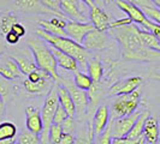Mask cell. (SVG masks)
<instances>
[{
  "mask_svg": "<svg viewBox=\"0 0 160 144\" xmlns=\"http://www.w3.org/2000/svg\"><path fill=\"white\" fill-rule=\"evenodd\" d=\"M114 39L119 42L123 50V56L130 61H151L160 58V52L148 48L144 45L140 32L138 25L128 24L111 29Z\"/></svg>",
  "mask_w": 160,
  "mask_h": 144,
  "instance_id": "1",
  "label": "cell"
},
{
  "mask_svg": "<svg viewBox=\"0 0 160 144\" xmlns=\"http://www.w3.org/2000/svg\"><path fill=\"white\" fill-rule=\"evenodd\" d=\"M36 34L40 37H42L47 43H49L51 46L60 49L64 53H68L69 55L73 56L78 61L82 69H87L88 61L92 59V54H90V50L83 47V45L73 41L69 36H58V35L49 34L46 30H43L42 28L38 29Z\"/></svg>",
  "mask_w": 160,
  "mask_h": 144,
  "instance_id": "2",
  "label": "cell"
},
{
  "mask_svg": "<svg viewBox=\"0 0 160 144\" xmlns=\"http://www.w3.org/2000/svg\"><path fill=\"white\" fill-rule=\"evenodd\" d=\"M28 45H29V49L32 50V55L35 58L38 67L47 71L57 83H60L62 76L58 72V63H57L53 52L51 50L49 45H47V42L39 35L38 37H30L28 40Z\"/></svg>",
  "mask_w": 160,
  "mask_h": 144,
  "instance_id": "3",
  "label": "cell"
},
{
  "mask_svg": "<svg viewBox=\"0 0 160 144\" xmlns=\"http://www.w3.org/2000/svg\"><path fill=\"white\" fill-rule=\"evenodd\" d=\"M59 106V97H58V83H54V85L49 90V93L46 96V100L43 102L42 109H41V117L43 121V130L40 133V143H49V127L53 124V118L56 111Z\"/></svg>",
  "mask_w": 160,
  "mask_h": 144,
  "instance_id": "4",
  "label": "cell"
},
{
  "mask_svg": "<svg viewBox=\"0 0 160 144\" xmlns=\"http://www.w3.org/2000/svg\"><path fill=\"white\" fill-rule=\"evenodd\" d=\"M141 90L136 89L132 93L118 95L112 104V118H119L134 113L140 106Z\"/></svg>",
  "mask_w": 160,
  "mask_h": 144,
  "instance_id": "5",
  "label": "cell"
},
{
  "mask_svg": "<svg viewBox=\"0 0 160 144\" xmlns=\"http://www.w3.org/2000/svg\"><path fill=\"white\" fill-rule=\"evenodd\" d=\"M60 10L70 21L89 22L90 7L81 0H60Z\"/></svg>",
  "mask_w": 160,
  "mask_h": 144,
  "instance_id": "6",
  "label": "cell"
},
{
  "mask_svg": "<svg viewBox=\"0 0 160 144\" xmlns=\"http://www.w3.org/2000/svg\"><path fill=\"white\" fill-rule=\"evenodd\" d=\"M114 41L106 31H101L98 29H93L86 35L82 42L83 47H86L90 52H99L112 47Z\"/></svg>",
  "mask_w": 160,
  "mask_h": 144,
  "instance_id": "7",
  "label": "cell"
},
{
  "mask_svg": "<svg viewBox=\"0 0 160 144\" xmlns=\"http://www.w3.org/2000/svg\"><path fill=\"white\" fill-rule=\"evenodd\" d=\"M142 111L136 109L134 113L119 117V118H112V136L113 138H122V137H127L129 132L131 131V128L134 126V124L136 122L137 118L140 117Z\"/></svg>",
  "mask_w": 160,
  "mask_h": 144,
  "instance_id": "8",
  "label": "cell"
},
{
  "mask_svg": "<svg viewBox=\"0 0 160 144\" xmlns=\"http://www.w3.org/2000/svg\"><path fill=\"white\" fill-rule=\"evenodd\" d=\"M94 29V25L90 22H76V21H68L66 26H65V31L68 34V36L72 39L73 41L78 42L82 45V42L84 40L86 35L90 30Z\"/></svg>",
  "mask_w": 160,
  "mask_h": 144,
  "instance_id": "9",
  "label": "cell"
},
{
  "mask_svg": "<svg viewBox=\"0 0 160 144\" xmlns=\"http://www.w3.org/2000/svg\"><path fill=\"white\" fill-rule=\"evenodd\" d=\"M68 80H69V78H68ZM65 87L70 91L72 98H73V102L76 106V114L82 115L86 112L89 104V96L87 94V90H83V89L76 87V84L73 83V79L69 80L68 83L65 82Z\"/></svg>",
  "mask_w": 160,
  "mask_h": 144,
  "instance_id": "10",
  "label": "cell"
},
{
  "mask_svg": "<svg viewBox=\"0 0 160 144\" xmlns=\"http://www.w3.org/2000/svg\"><path fill=\"white\" fill-rule=\"evenodd\" d=\"M117 6L127 13V16L132 21V23H136L138 25H144L149 19L144 15L143 10L141 7L136 6L135 4L125 1V0H117Z\"/></svg>",
  "mask_w": 160,
  "mask_h": 144,
  "instance_id": "11",
  "label": "cell"
},
{
  "mask_svg": "<svg viewBox=\"0 0 160 144\" xmlns=\"http://www.w3.org/2000/svg\"><path fill=\"white\" fill-rule=\"evenodd\" d=\"M54 82L56 80L53 79V77H45L36 82H32L27 78L24 79L23 85L25 90L32 95H47L54 85Z\"/></svg>",
  "mask_w": 160,
  "mask_h": 144,
  "instance_id": "12",
  "label": "cell"
},
{
  "mask_svg": "<svg viewBox=\"0 0 160 144\" xmlns=\"http://www.w3.org/2000/svg\"><path fill=\"white\" fill-rule=\"evenodd\" d=\"M142 82H143V79L141 77H129L125 79L118 80L110 88V95L118 96L132 93L134 90H136L141 87Z\"/></svg>",
  "mask_w": 160,
  "mask_h": 144,
  "instance_id": "13",
  "label": "cell"
},
{
  "mask_svg": "<svg viewBox=\"0 0 160 144\" xmlns=\"http://www.w3.org/2000/svg\"><path fill=\"white\" fill-rule=\"evenodd\" d=\"M11 56L17 61L22 73L25 76H28L30 72L38 69L35 58H34L32 52L28 49H21L19 52H15V54H12Z\"/></svg>",
  "mask_w": 160,
  "mask_h": 144,
  "instance_id": "14",
  "label": "cell"
},
{
  "mask_svg": "<svg viewBox=\"0 0 160 144\" xmlns=\"http://www.w3.org/2000/svg\"><path fill=\"white\" fill-rule=\"evenodd\" d=\"M0 74L10 80L18 79L22 77V71L17 61L12 56H1L0 58Z\"/></svg>",
  "mask_w": 160,
  "mask_h": 144,
  "instance_id": "15",
  "label": "cell"
},
{
  "mask_svg": "<svg viewBox=\"0 0 160 144\" xmlns=\"http://www.w3.org/2000/svg\"><path fill=\"white\" fill-rule=\"evenodd\" d=\"M89 19L93 23L94 28L98 30H101V31L110 30V18H108V15L105 12V10L101 6L94 5V6L90 7Z\"/></svg>",
  "mask_w": 160,
  "mask_h": 144,
  "instance_id": "16",
  "label": "cell"
},
{
  "mask_svg": "<svg viewBox=\"0 0 160 144\" xmlns=\"http://www.w3.org/2000/svg\"><path fill=\"white\" fill-rule=\"evenodd\" d=\"M15 5L18 11L25 13H51L58 16L56 12L43 6L40 0H15Z\"/></svg>",
  "mask_w": 160,
  "mask_h": 144,
  "instance_id": "17",
  "label": "cell"
},
{
  "mask_svg": "<svg viewBox=\"0 0 160 144\" xmlns=\"http://www.w3.org/2000/svg\"><path fill=\"white\" fill-rule=\"evenodd\" d=\"M27 119H25V126L34 133L40 135L43 130V121L41 117V111L34 106H29L25 109Z\"/></svg>",
  "mask_w": 160,
  "mask_h": 144,
  "instance_id": "18",
  "label": "cell"
},
{
  "mask_svg": "<svg viewBox=\"0 0 160 144\" xmlns=\"http://www.w3.org/2000/svg\"><path fill=\"white\" fill-rule=\"evenodd\" d=\"M149 111H147V109H144L141 112L140 114V117L137 118L136 122L134 124V126L131 128V131L129 132L128 137L129 139H131L134 144H143L146 143V139H144V136H143V127H144V124H146V121L147 119L149 118Z\"/></svg>",
  "mask_w": 160,
  "mask_h": 144,
  "instance_id": "19",
  "label": "cell"
},
{
  "mask_svg": "<svg viewBox=\"0 0 160 144\" xmlns=\"http://www.w3.org/2000/svg\"><path fill=\"white\" fill-rule=\"evenodd\" d=\"M49 47H51V50L53 52V54L56 56L57 63H58L59 67H62V69H64V70L70 72H76L80 70V64H78V61L73 56L69 55L68 53H64L60 49L53 47L51 45H49Z\"/></svg>",
  "mask_w": 160,
  "mask_h": 144,
  "instance_id": "20",
  "label": "cell"
},
{
  "mask_svg": "<svg viewBox=\"0 0 160 144\" xmlns=\"http://www.w3.org/2000/svg\"><path fill=\"white\" fill-rule=\"evenodd\" d=\"M110 122V111L107 106H100L96 109L94 118H93V132L96 137H99L104 130L106 128V126Z\"/></svg>",
  "mask_w": 160,
  "mask_h": 144,
  "instance_id": "21",
  "label": "cell"
},
{
  "mask_svg": "<svg viewBox=\"0 0 160 144\" xmlns=\"http://www.w3.org/2000/svg\"><path fill=\"white\" fill-rule=\"evenodd\" d=\"M143 136L146 139V143L155 144L159 142L160 130H159V121L157 118L151 117L147 119L143 127Z\"/></svg>",
  "mask_w": 160,
  "mask_h": 144,
  "instance_id": "22",
  "label": "cell"
},
{
  "mask_svg": "<svg viewBox=\"0 0 160 144\" xmlns=\"http://www.w3.org/2000/svg\"><path fill=\"white\" fill-rule=\"evenodd\" d=\"M58 97H59V104L68 112L69 117L76 115V106L73 102L70 91L68 90L66 87H63L60 83H58Z\"/></svg>",
  "mask_w": 160,
  "mask_h": 144,
  "instance_id": "23",
  "label": "cell"
},
{
  "mask_svg": "<svg viewBox=\"0 0 160 144\" xmlns=\"http://www.w3.org/2000/svg\"><path fill=\"white\" fill-rule=\"evenodd\" d=\"M137 25H138V24H137ZM138 32H140V36H141L142 42H143L147 47L160 52V41L158 40V37H157L153 32L146 30V29H143V28L140 26V25H138Z\"/></svg>",
  "mask_w": 160,
  "mask_h": 144,
  "instance_id": "24",
  "label": "cell"
},
{
  "mask_svg": "<svg viewBox=\"0 0 160 144\" xmlns=\"http://www.w3.org/2000/svg\"><path fill=\"white\" fill-rule=\"evenodd\" d=\"M87 71L93 82H100L104 76V66L99 59H90L87 65Z\"/></svg>",
  "mask_w": 160,
  "mask_h": 144,
  "instance_id": "25",
  "label": "cell"
},
{
  "mask_svg": "<svg viewBox=\"0 0 160 144\" xmlns=\"http://www.w3.org/2000/svg\"><path fill=\"white\" fill-rule=\"evenodd\" d=\"M73 83L76 84V87H78L80 89H83V90L88 91L94 82L90 78L89 74L78 70V71L73 72Z\"/></svg>",
  "mask_w": 160,
  "mask_h": 144,
  "instance_id": "26",
  "label": "cell"
},
{
  "mask_svg": "<svg viewBox=\"0 0 160 144\" xmlns=\"http://www.w3.org/2000/svg\"><path fill=\"white\" fill-rule=\"evenodd\" d=\"M17 135L16 125L11 121H2L0 122V142L8 138H15Z\"/></svg>",
  "mask_w": 160,
  "mask_h": 144,
  "instance_id": "27",
  "label": "cell"
},
{
  "mask_svg": "<svg viewBox=\"0 0 160 144\" xmlns=\"http://www.w3.org/2000/svg\"><path fill=\"white\" fill-rule=\"evenodd\" d=\"M39 25L43 30H46L49 34H53V35H58V36H68V34L65 31L64 28H60L56 25L54 23H52L51 21H46V19H40L39 21Z\"/></svg>",
  "mask_w": 160,
  "mask_h": 144,
  "instance_id": "28",
  "label": "cell"
},
{
  "mask_svg": "<svg viewBox=\"0 0 160 144\" xmlns=\"http://www.w3.org/2000/svg\"><path fill=\"white\" fill-rule=\"evenodd\" d=\"M18 22V18L16 15L13 13H8L5 16L1 17V21H0V30L2 32V35H6L8 31L12 30V26L13 24H16Z\"/></svg>",
  "mask_w": 160,
  "mask_h": 144,
  "instance_id": "29",
  "label": "cell"
},
{
  "mask_svg": "<svg viewBox=\"0 0 160 144\" xmlns=\"http://www.w3.org/2000/svg\"><path fill=\"white\" fill-rule=\"evenodd\" d=\"M17 142L19 144H39L40 143V135L34 133L30 130L27 128V130L22 131Z\"/></svg>",
  "mask_w": 160,
  "mask_h": 144,
  "instance_id": "30",
  "label": "cell"
},
{
  "mask_svg": "<svg viewBox=\"0 0 160 144\" xmlns=\"http://www.w3.org/2000/svg\"><path fill=\"white\" fill-rule=\"evenodd\" d=\"M64 131L60 124H52L51 127H49V143L52 144H59L60 143V139L63 136Z\"/></svg>",
  "mask_w": 160,
  "mask_h": 144,
  "instance_id": "31",
  "label": "cell"
},
{
  "mask_svg": "<svg viewBox=\"0 0 160 144\" xmlns=\"http://www.w3.org/2000/svg\"><path fill=\"white\" fill-rule=\"evenodd\" d=\"M112 124H113V119L110 120L108 125L106 126V128L104 130V132L100 135L99 137H96V143L99 144H112Z\"/></svg>",
  "mask_w": 160,
  "mask_h": 144,
  "instance_id": "32",
  "label": "cell"
},
{
  "mask_svg": "<svg viewBox=\"0 0 160 144\" xmlns=\"http://www.w3.org/2000/svg\"><path fill=\"white\" fill-rule=\"evenodd\" d=\"M11 91H12L11 80L0 74V96L6 101L8 97H10V95H11Z\"/></svg>",
  "mask_w": 160,
  "mask_h": 144,
  "instance_id": "33",
  "label": "cell"
},
{
  "mask_svg": "<svg viewBox=\"0 0 160 144\" xmlns=\"http://www.w3.org/2000/svg\"><path fill=\"white\" fill-rule=\"evenodd\" d=\"M40 1L43 6H46V7H48L49 10H52L53 12H56L59 17L68 18V17L62 12V10H60V0H40ZM68 19H69V18H68Z\"/></svg>",
  "mask_w": 160,
  "mask_h": 144,
  "instance_id": "34",
  "label": "cell"
},
{
  "mask_svg": "<svg viewBox=\"0 0 160 144\" xmlns=\"http://www.w3.org/2000/svg\"><path fill=\"white\" fill-rule=\"evenodd\" d=\"M144 15L147 18H149L154 23L160 24V8L157 6H151V7H143L142 8Z\"/></svg>",
  "mask_w": 160,
  "mask_h": 144,
  "instance_id": "35",
  "label": "cell"
},
{
  "mask_svg": "<svg viewBox=\"0 0 160 144\" xmlns=\"http://www.w3.org/2000/svg\"><path fill=\"white\" fill-rule=\"evenodd\" d=\"M149 19V18H148ZM140 26H142L143 29H146V30H148V31H151L153 32L157 37H158V40L160 41V24H157V23H154L153 21H148L147 23L144 24V25H140Z\"/></svg>",
  "mask_w": 160,
  "mask_h": 144,
  "instance_id": "36",
  "label": "cell"
},
{
  "mask_svg": "<svg viewBox=\"0 0 160 144\" xmlns=\"http://www.w3.org/2000/svg\"><path fill=\"white\" fill-rule=\"evenodd\" d=\"M68 117H69L68 112H66L64 108L59 104L58 108H57V111H56V114H54V118H53V122H54V124H60V125H62V122H63Z\"/></svg>",
  "mask_w": 160,
  "mask_h": 144,
  "instance_id": "37",
  "label": "cell"
},
{
  "mask_svg": "<svg viewBox=\"0 0 160 144\" xmlns=\"http://www.w3.org/2000/svg\"><path fill=\"white\" fill-rule=\"evenodd\" d=\"M62 127L64 132L68 133H72L75 131V118L73 117H68L66 119L62 122Z\"/></svg>",
  "mask_w": 160,
  "mask_h": 144,
  "instance_id": "38",
  "label": "cell"
},
{
  "mask_svg": "<svg viewBox=\"0 0 160 144\" xmlns=\"http://www.w3.org/2000/svg\"><path fill=\"white\" fill-rule=\"evenodd\" d=\"M132 21L129 18V17H125V18H120V19H117L114 22H111L110 23V30L111 29H114V28H118V26H123V25H128V24H131Z\"/></svg>",
  "mask_w": 160,
  "mask_h": 144,
  "instance_id": "39",
  "label": "cell"
},
{
  "mask_svg": "<svg viewBox=\"0 0 160 144\" xmlns=\"http://www.w3.org/2000/svg\"><path fill=\"white\" fill-rule=\"evenodd\" d=\"M5 40L8 42V45H17L19 40H21V36H18L15 31H8L6 35H5Z\"/></svg>",
  "mask_w": 160,
  "mask_h": 144,
  "instance_id": "40",
  "label": "cell"
},
{
  "mask_svg": "<svg viewBox=\"0 0 160 144\" xmlns=\"http://www.w3.org/2000/svg\"><path fill=\"white\" fill-rule=\"evenodd\" d=\"M130 2L135 4L138 7L143 8V7H151V6H155L153 0H129Z\"/></svg>",
  "mask_w": 160,
  "mask_h": 144,
  "instance_id": "41",
  "label": "cell"
},
{
  "mask_svg": "<svg viewBox=\"0 0 160 144\" xmlns=\"http://www.w3.org/2000/svg\"><path fill=\"white\" fill-rule=\"evenodd\" d=\"M73 143H75V137H73V135H72V133L64 132L59 144H73Z\"/></svg>",
  "mask_w": 160,
  "mask_h": 144,
  "instance_id": "42",
  "label": "cell"
},
{
  "mask_svg": "<svg viewBox=\"0 0 160 144\" xmlns=\"http://www.w3.org/2000/svg\"><path fill=\"white\" fill-rule=\"evenodd\" d=\"M12 31H15L17 35H18V36H21V37L25 36V34H27L25 28H24L22 24L18 23V22H17L16 24H13V26H12Z\"/></svg>",
  "mask_w": 160,
  "mask_h": 144,
  "instance_id": "43",
  "label": "cell"
},
{
  "mask_svg": "<svg viewBox=\"0 0 160 144\" xmlns=\"http://www.w3.org/2000/svg\"><path fill=\"white\" fill-rule=\"evenodd\" d=\"M5 113H6V111H5V100L0 96V120L4 119Z\"/></svg>",
  "mask_w": 160,
  "mask_h": 144,
  "instance_id": "44",
  "label": "cell"
},
{
  "mask_svg": "<svg viewBox=\"0 0 160 144\" xmlns=\"http://www.w3.org/2000/svg\"><path fill=\"white\" fill-rule=\"evenodd\" d=\"M94 2H95V5L102 7L105 4H107V0H94Z\"/></svg>",
  "mask_w": 160,
  "mask_h": 144,
  "instance_id": "45",
  "label": "cell"
},
{
  "mask_svg": "<svg viewBox=\"0 0 160 144\" xmlns=\"http://www.w3.org/2000/svg\"><path fill=\"white\" fill-rule=\"evenodd\" d=\"M15 143V139L13 138H8V139H4V141H1L0 144H12Z\"/></svg>",
  "mask_w": 160,
  "mask_h": 144,
  "instance_id": "46",
  "label": "cell"
},
{
  "mask_svg": "<svg viewBox=\"0 0 160 144\" xmlns=\"http://www.w3.org/2000/svg\"><path fill=\"white\" fill-rule=\"evenodd\" d=\"M5 50H6V47H5V45L0 41V56L2 55L4 53H5Z\"/></svg>",
  "mask_w": 160,
  "mask_h": 144,
  "instance_id": "47",
  "label": "cell"
},
{
  "mask_svg": "<svg viewBox=\"0 0 160 144\" xmlns=\"http://www.w3.org/2000/svg\"><path fill=\"white\" fill-rule=\"evenodd\" d=\"M81 1H83V2H86V4L88 5L89 7H92V6H94V5H95V2H94V0H81Z\"/></svg>",
  "mask_w": 160,
  "mask_h": 144,
  "instance_id": "48",
  "label": "cell"
},
{
  "mask_svg": "<svg viewBox=\"0 0 160 144\" xmlns=\"http://www.w3.org/2000/svg\"><path fill=\"white\" fill-rule=\"evenodd\" d=\"M153 2H154V5H155L157 7L160 8V0H153Z\"/></svg>",
  "mask_w": 160,
  "mask_h": 144,
  "instance_id": "49",
  "label": "cell"
},
{
  "mask_svg": "<svg viewBox=\"0 0 160 144\" xmlns=\"http://www.w3.org/2000/svg\"><path fill=\"white\" fill-rule=\"evenodd\" d=\"M107 4H108V0H107Z\"/></svg>",
  "mask_w": 160,
  "mask_h": 144,
  "instance_id": "50",
  "label": "cell"
}]
</instances>
